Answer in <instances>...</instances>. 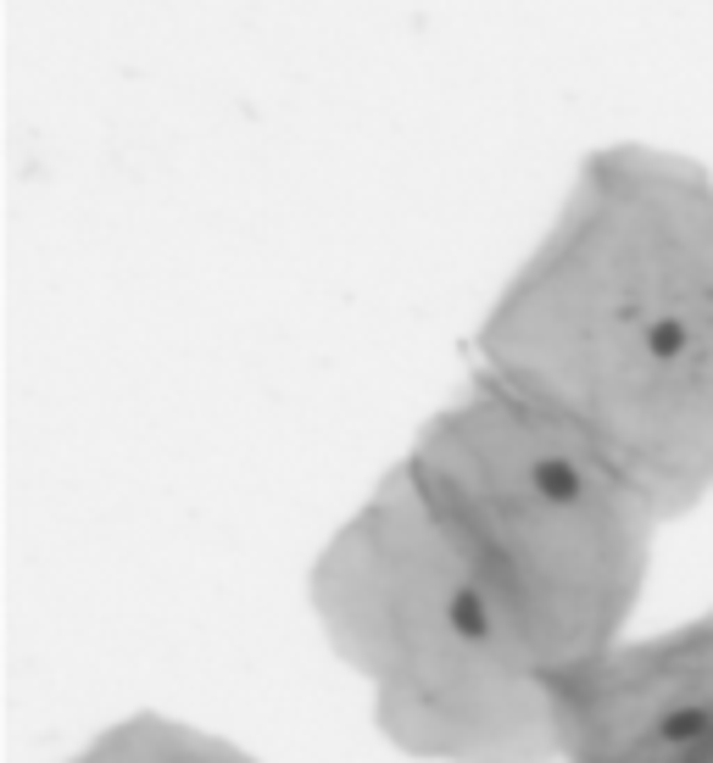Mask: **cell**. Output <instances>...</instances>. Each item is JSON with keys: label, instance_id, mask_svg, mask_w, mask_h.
Returning a JSON list of instances; mask_svg holds the SVG:
<instances>
[{"label": "cell", "instance_id": "6da1fadb", "mask_svg": "<svg viewBox=\"0 0 713 763\" xmlns=\"http://www.w3.org/2000/svg\"><path fill=\"white\" fill-rule=\"evenodd\" d=\"M530 485H536V496H546V502H575V496H580V468L563 463V457H546V463L530 468Z\"/></svg>", "mask_w": 713, "mask_h": 763}, {"label": "cell", "instance_id": "7a4b0ae2", "mask_svg": "<svg viewBox=\"0 0 713 763\" xmlns=\"http://www.w3.org/2000/svg\"><path fill=\"white\" fill-rule=\"evenodd\" d=\"M446 625L457 630V636H468V641H485L491 636V618H485V602L474 596V591H457L452 602H446Z\"/></svg>", "mask_w": 713, "mask_h": 763}, {"label": "cell", "instance_id": "3957f363", "mask_svg": "<svg viewBox=\"0 0 713 763\" xmlns=\"http://www.w3.org/2000/svg\"><path fill=\"white\" fill-rule=\"evenodd\" d=\"M647 352H652L657 362L680 357V352H686V323H675V318H657V323L647 329Z\"/></svg>", "mask_w": 713, "mask_h": 763}, {"label": "cell", "instance_id": "277c9868", "mask_svg": "<svg viewBox=\"0 0 713 763\" xmlns=\"http://www.w3.org/2000/svg\"><path fill=\"white\" fill-rule=\"evenodd\" d=\"M663 736H669V741H702V736H713V719L702 707H680V713L663 719Z\"/></svg>", "mask_w": 713, "mask_h": 763}]
</instances>
